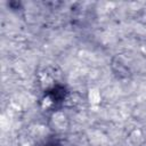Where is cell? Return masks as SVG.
<instances>
[{"label": "cell", "instance_id": "obj_1", "mask_svg": "<svg viewBox=\"0 0 146 146\" xmlns=\"http://www.w3.org/2000/svg\"><path fill=\"white\" fill-rule=\"evenodd\" d=\"M88 98L91 104H98L100 102V92L97 89H91L88 94Z\"/></svg>", "mask_w": 146, "mask_h": 146}]
</instances>
